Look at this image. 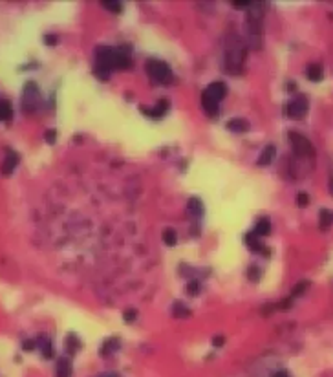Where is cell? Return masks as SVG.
<instances>
[{
  "label": "cell",
  "mask_w": 333,
  "mask_h": 377,
  "mask_svg": "<svg viewBox=\"0 0 333 377\" xmlns=\"http://www.w3.org/2000/svg\"><path fill=\"white\" fill-rule=\"evenodd\" d=\"M269 231H271V224H269V220H266V218H262V220L257 224V227H255V234H257V236H266V234H269Z\"/></svg>",
  "instance_id": "obj_14"
},
{
  "label": "cell",
  "mask_w": 333,
  "mask_h": 377,
  "mask_svg": "<svg viewBox=\"0 0 333 377\" xmlns=\"http://www.w3.org/2000/svg\"><path fill=\"white\" fill-rule=\"evenodd\" d=\"M101 377H119L117 374H106V376H101Z\"/></svg>",
  "instance_id": "obj_23"
},
{
  "label": "cell",
  "mask_w": 333,
  "mask_h": 377,
  "mask_svg": "<svg viewBox=\"0 0 333 377\" xmlns=\"http://www.w3.org/2000/svg\"><path fill=\"white\" fill-rule=\"evenodd\" d=\"M332 192H333V181H332Z\"/></svg>",
  "instance_id": "obj_24"
},
{
  "label": "cell",
  "mask_w": 333,
  "mask_h": 377,
  "mask_svg": "<svg viewBox=\"0 0 333 377\" xmlns=\"http://www.w3.org/2000/svg\"><path fill=\"white\" fill-rule=\"evenodd\" d=\"M332 222H333V213H330V211H322L321 213V227L322 229H326V226L330 227Z\"/></svg>",
  "instance_id": "obj_16"
},
{
  "label": "cell",
  "mask_w": 333,
  "mask_h": 377,
  "mask_svg": "<svg viewBox=\"0 0 333 377\" xmlns=\"http://www.w3.org/2000/svg\"><path fill=\"white\" fill-rule=\"evenodd\" d=\"M214 344H216V346H220V344H222V337H218V339H214Z\"/></svg>",
  "instance_id": "obj_22"
},
{
  "label": "cell",
  "mask_w": 333,
  "mask_h": 377,
  "mask_svg": "<svg viewBox=\"0 0 333 377\" xmlns=\"http://www.w3.org/2000/svg\"><path fill=\"white\" fill-rule=\"evenodd\" d=\"M37 103H39V92H37V88L33 82H28L26 88H24V101H22L24 110L26 112L35 110Z\"/></svg>",
  "instance_id": "obj_5"
},
{
  "label": "cell",
  "mask_w": 333,
  "mask_h": 377,
  "mask_svg": "<svg viewBox=\"0 0 333 377\" xmlns=\"http://www.w3.org/2000/svg\"><path fill=\"white\" fill-rule=\"evenodd\" d=\"M297 205H300V207H306V205H308V194L300 192V194L297 196Z\"/></svg>",
  "instance_id": "obj_19"
},
{
  "label": "cell",
  "mask_w": 333,
  "mask_h": 377,
  "mask_svg": "<svg viewBox=\"0 0 333 377\" xmlns=\"http://www.w3.org/2000/svg\"><path fill=\"white\" fill-rule=\"evenodd\" d=\"M103 6H105L106 9H112L114 13L121 11V4H119V2H103Z\"/></svg>",
  "instance_id": "obj_18"
},
{
  "label": "cell",
  "mask_w": 333,
  "mask_h": 377,
  "mask_svg": "<svg viewBox=\"0 0 333 377\" xmlns=\"http://www.w3.org/2000/svg\"><path fill=\"white\" fill-rule=\"evenodd\" d=\"M227 127L231 128L233 132H246L247 128H249V123H247L246 119L236 117V119H231V121L227 123Z\"/></svg>",
  "instance_id": "obj_11"
},
{
  "label": "cell",
  "mask_w": 333,
  "mask_h": 377,
  "mask_svg": "<svg viewBox=\"0 0 333 377\" xmlns=\"http://www.w3.org/2000/svg\"><path fill=\"white\" fill-rule=\"evenodd\" d=\"M189 293H191V295L198 293V284H194V282H193V284H189Z\"/></svg>",
  "instance_id": "obj_20"
},
{
  "label": "cell",
  "mask_w": 333,
  "mask_h": 377,
  "mask_svg": "<svg viewBox=\"0 0 333 377\" xmlns=\"http://www.w3.org/2000/svg\"><path fill=\"white\" fill-rule=\"evenodd\" d=\"M207 92H209L212 97L216 99V101H222L223 95H225V92H227V90H225V84H223V82H212V84L207 88Z\"/></svg>",
  "instance_id": "obj_7"
},
{
  "label": "cell",
  "mask_w": 333,
  "mask_h": 377,
  "mask_svg": "<svg viewBox=\"0 0 333 377\" xmlns=\"http://www.w3.org/2000/svg\"><path fill=\"white\" fill-rule=\"evenodd\" d=\"M71 376V363L68 359H61L57 363V377H70Z\"/></svg>",
  "instance_id": "obj_12"
},
{
  "label": "cell",
  "mask_w": 333,
  "mask_h": 377,
  "mask_svg": "<svg viewBox=\"0 0 333 377\" xmlns=\"http://www.w3.org/2000/svg\"><path fill=\"white\" fill-rule=\"evenodd\" d=\"M322 77H324V70H322V66L321 64H313V66H310L308 68V79L310 81H322Z\"/></svg>",
  "instance_id": "obj_10"
},
{
  "label": "cell",
  "mask_w": 333,
  "mask_h": 377,
  "mask_svg": "<svg viewBox=\"0 0 333 377\" xmlns=\"http://www.w3.org/2000/svg\"><path fill=\"white\" fill-rule=\"evenodd\" d=\"M167 108H169V101H167V99H161V101H159V105L156 106L154 110H146V108H143V112H146V116L159 117V116H163L165 112H167Z\"/></svg>",
  "instance_id": "obj_13"
},
{
  "label": "cell",
  "mask_w": 333,
  "mask_h": 377,
  "mask_svg": "<svg viewBox=\"0 0 333 377\" xmlns=\"http://www.w3.org/2000/svg\"><path fill=\"white\" fill-rule=\"evenodd\" d=\"M18 163V157L15 152H9L6 156V161H4V165H2V172L4 174H11V170L15 168V165Z\"/></svg>",
  "instance_id": "obj_9"
},
{
  "label": "cell",
  "mask_w": 333,
  "mask_h": 377,
  "mask_svg": "<svg viewBox=\"0 0 333 377\" xmlns=\"http://www.w3.org/2000/svg\"><path fill=\"white\" fill-rule=\"evenodd\" d=\"M146 72L148 75L152 77L156 82H161V84H169L172 81V70H170L169 64H165L163 61H148L146 63Z\"/></svg>",
  "instance_id": "obj_2"
},
{
  "label": "cell",
  "mask_w": 333,
  "mask_h": 377,
  "mask_svg": "<svg viewBox=\"0 0 333 377\" xmlns=\"http://www.w3.org/2000/svg\"><path fill=\"white\" fill-rule=\"evenodd\" d=\"M308 108H310L308 97L306 95H298V97H295L287 105V116L291 117V119H302L308 114Z\"/></svg>",
  "instance_id": "obj_3"
},
{
  "label": "cell",
  "mask_w": 333,
  "mask_h": 377,
  "mask_svg": "<svg viewBox=\"0 0 333 377\" xmlns=\"http://www.w3.org/2000/svg\"><path fill=\"white\" fill-rule=\"evenodd\" d=\"M275 147L273 145H269V147H266L264 149V152L260 154V159H258V165H269V163L273 161V157H275Z\"/></svg>",
  "instance_id": "obj_8"
},
{
  "label": "cell",
  "mask_w": 333,
  "mask_h": 377,
  "mask_svg": "<svg viewBox=\"0 0 333 377\" xmlns=\"http://www.w3.org/2000/svg\"><path fill=\"white\" fill-rule=\"evenodd\" d=\"M201 106H203V110L209 114V116H216L218 114V108H220V101L212 97L207 90L201 93Z\"/></svg>",
  "instance_id": "obj_6"
},
{
  "label": "cell",
  "mask_w": 333,
  "mask_h": 377,
  "mask_svg": "<svg viewBox=\"0 0 333 377\" xmlns=\"http://www.w3.org/2000/svg\"><path fill=\"white\" fill-rule=\"evenodd\" d=\"M273 377H289V374H287V372H276Z\"/></svg>",
  "instance_id": "obj_21"
},
{
  "label": "cell",
  "mask_w": 333,
  "mask_h": 377,
  "mask_svg": "<svg viewBox=\"0 0 333 377\" xmlns=\"http://www.w3.org/2000/svg\"><path fill=\"white\" fill-rule=\"evenodd\" d=\"M130 55H127L121 50H116V48H108V46H99L95 50V75L99 79H108L110 77V70L114 68H130Z\"/></svg>",
  "instance_id": "obj_1"
},
{
  "label": "cell",
  "mask_w": 333,
  "mask_h": 377,
  "mask_svg": "<svg viewBox=\"0 0 333 377\" xmlns=\"http://www.w3.org/2000/svg\"><path fill=\"white\" fill-rule=\"evenodd\" d=\"M163 240H165V244L167 245H174L176 244V231L174 229H165Z\"/></svg>",
  "instance_id": "obj_17"
},
{
  "label": "cell",
  "mask_w": 333,
  "mask_h": 377,
  "mask_svg": "<svg viewBox=\"0 0 333 377\" xmlns=\"http://www.w3.org/2000/svg\"><path fill=\"white\" fill-rule=\"evenodd\" d=\"M289 140H291L293 151L297 156H311L313 154V147H311L310 140H306L302 134L291 132L289 134Z\"/></svg>",
  "instance_id": "obj_4"
},
{
  "label": "cell",
  "mask_w": 333,
  "mask_h": 377,
  "mask_svg": "<svg viewBox=\"0 0 333 377\" xmlns=\"http://www.w3.org/2000/svg\"><path fill=\"white\" fill-rule=\"evenodd\" d=\"M11 105L7 103V101H0V121H7V119H11Z\"/></svg>",
  "instance_id": "obj_15"
}]
</instances>
